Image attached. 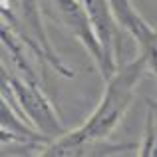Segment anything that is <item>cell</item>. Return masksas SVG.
Instances as JSON below:
<instances>
[{
    "label": "cell",
    "instance_id": "6da1fadb",
    "mask_svg": "<svg viewBox=\"0 0 157 157\" xmlns=\"http://www.w3.org/2000/svg\"><path fill=\"white\" fill-rule=\"evenodd\" d=\"M149 66V56L145 52H139L133 62L121 66L109 80L105 82V92L100 105L96 107L88 121L82 127L60 135L44 149V155H84L86 149H94L101 141L109 137V133L121 121L123 113L131 105L135 98L139 80L143 78Z\"/></svg>",
    "mask_w": 157,
    "mask_h": 157
},
{
    "label": "cell",
    "instance_id": "7a4b0ae2",
    "mask_svg": "<svg viewBox=\"0 0 157 157\" xmlns=\"http://www.w3.org/2000/svg\"><path fill=\"white\" fill-rule=\"evenodd\" d=\"M2 90H6L20 105V117H28L36 125V129L52 139H58L64 135L60 119L56 111L52 109V104L38 88L36 76L20 74V76H6L2 72Z\"/></svg>",
    "mask_w": 157,
    "mask_h": 157
},
{
    "label": "cell",
    "instance_id": "3957f363",
    "mask_svg": "<svg viewBox=\"0 0 157 157\" xmlns=\"http://www.w3.org/2000/svg\"><path fill=\"white\" fill-rule=\"evenodd\" d=\"M46 4L50 14L60 22V26L66 28L70 34L76 36L84 44V48L92 54L94 62L98 64V68L101 72L105 64V56H104V50H101L100 40L94 32L88 10H86V6H82L84 2L82 0H46Z\"/></svg>",
    "mask_w": 157,
    "mask_h": 157
},
{
    "label": "cell",
    "instance_id": "277c9868",
    "mask_svg": "<svg viewBox=\"0 0 157 157\" xmlns=\"http://www.w3.org/2000/svg\"><path fill=\"white\" fill-rule=\"evenodd\" d=\"M90 14L94 32L101 44L105 56V64L101 70V78L107 82L117 72V52H119V22L109 6V0H82Z\"/></svg>",
    "mask_w": 157,
    "mask_h": 157
},
{
    "label": "cell",
    "instance_id": "5b68a950",
    "mask_svg": "<svg viewBox=\"0 0 157 157\" xmlns=\"http://www.w3.org/2000/svg\"><path fill=\"white\" fill-rule=\"evenodd\" d=\"M109 6L117 18L119 26L125 28L135 38L139 50L149 56V66H151L157 60V32L139 16V12L131 6L129 0H109Z\"/></svg>",
    "mask_w": 157,
    "mask_h": 157
},
{
    "label": "cell",
    "instance_id": "8992f818",
    "mask_svg": "<svg viewBox=\"0 0 157 157\" xmlns=\"http://www.w3.org/2000/svg\"><path fill=\"white\" fill-rule=\"evenodd\" d=\"M155 105H157V101H155Z\"/></svg>",
    "mask_w": 157,
    "mask_h": 157
}]
</instances>
